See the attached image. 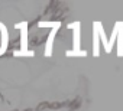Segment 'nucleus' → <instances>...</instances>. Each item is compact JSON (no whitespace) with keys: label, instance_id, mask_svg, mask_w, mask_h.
Here are the masks:
<instances>
[]
</instances>
